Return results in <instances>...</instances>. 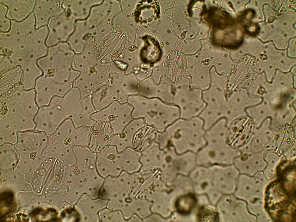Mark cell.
Here are the masks:
<instances>
[{
    "instance_id": "cell-1",
    "label": "cell",
    "mask_w": 296,
    "mask_h": 222,
    "mask_svg": "<svg viewBox=\"0 0 296 222\" xmlns=\"http://www.w3.org/2000/svg\"><path fill=\"white\" fill-rule=\"evenodd\" d=\"M85 132L81 127H76L72 120L66 119L52 134L48 136L46 146L42 152L45 155H57L74 150L76 146L86 143Z\"/></svg>"
},
{
    "instance_id": "cell-2",
    "label": "cell",
    "mask_w": 296,
    "mask_h": 222,
    "mask_svg": "<svg viewBox=\"0 0 296 222\" xmlns=\"http://www.w3.org/2000/svg\"><path fill=\"white\" fill-rule=\"evenodd\" d=\"M195 199L191 195H187L181 197L178 201V207L179 211L184 214L190 213L196 204Z\"/></svg>"
},
{
    "instance_id": "cell-3",
    "label": "cell",
    "mask_w": 296,
    "mask_h": 222,
    "mask_svg": "<svg viewBox=\"0 0 296 222\" xmlns=\"http://www.w3.org/2000/svg\"><path fill=\"white\" fill-rule=\"evenodd\" d=\"M199 217L205 221H216L218 220L217 213L214 209L209 207L202 209L199 213Z\"/></svg>"
},
{
    "instance_id": "cell-4",
    "label": "cell",
    "mask_w": 296,
    "mask_h": 222,
    "mask_svg": "<svg viewBox=\"0 0 296 222\" xmlns=\"http://www.w3.org/2000/svg\"><path fill=\"white\" fill-rule=\"evenodd\" d=\"M73 173L75 175L78 176L80 173V170L78 168H75L73 170Z\"/></svg>"
}]
</instances>
